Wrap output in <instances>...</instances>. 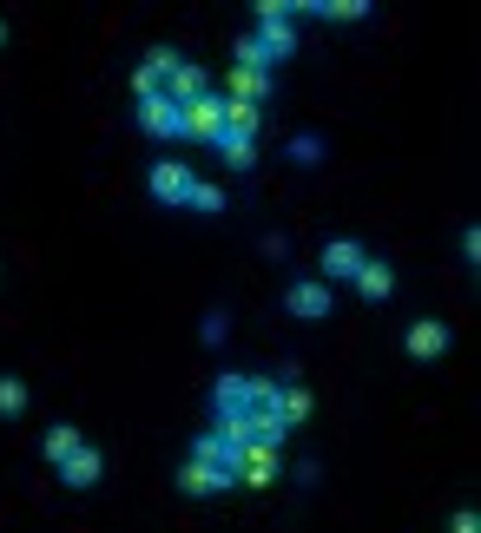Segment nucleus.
Returning a JSON list of instances; mask_svg holds the SVG:
<instances>
[{
	"instance_id": "1",
	"label": "nucleus",
	"mask_w": 481,
	"mask_h": 533,
	"mask_svg": "<svg viewBox=\"0 0 481 533\" xmlns=\"http://www.w3.org/2000/svg\"><path fill=\"white\" fill-rule=\"evenodd\" d=\"M257 47L271 53V66L290 60V47H297V27H290L284 0H264V7H257Z\"/></svg>"
},
{
	"instance_id": "2",
	"label": "nucleus",
	"mask_w": 481,
	"mask_h": 533,
	"mask_svg": "<svg viewBox=\"0 0 481 533\" xmlns=\"http://www.w3.org/2000/svg\"><path fill=\"white\" fill-rule=\"evenodd\" d=\"M218 132H225V93L192 99V106H185V132H178V139H211V145H218Z\"/></svg>"
},
{
	"instance_id": "3",
	"label": "nucleus",
	"mask_w": 481,
	"mask_h": 533,
	"mask_svg": "<svg viewBox=\"0 0 481 533\" xmlns=\"http://www.w3.org/2000/svg\"><path fill=\"white\" fill-rule=\"evenodd\" d=\"M277 455H284V448H264V441H251V448H238L231 474H238L244 487H271V481H277Z\"/></svg>"
},
{
	"instance_id": "4",
	"label": "nucleus",
	"mask_w": 481,
	"mask_h": 533,
	"mask_svg": "<svg viewBox=\"0 0 481 533\" xmlns=\"http://www.w3.org/2000/svg\"><path fill=\"white\" fill-rule=\"evenodd\" d=\"M192 165H178V158H159V165H152V198L159 204H185L192 198Z\"/></svg>"
},
{
	"instance_id": "5",
	"label": "nucleus",
	"mask_w": 481,
	"mask_h": 533,
	"mask_svg": "<svg viewBox=\"0 0 481 533\" xmlns=\"http://www.w3.org/2000/svg\"><path fill=\"white\" fill-rule=\"evenodd\" d=\"M172 66H178V53H172V47H152V53H145V66L132 73V93H139V99H159V93H165V79H172Z\"/></svg>"
},
{
	"instance_id": "6",
	"label": "nucleus",
	"mask_w": 481,
	"mask_h": 533,
	"mask_svg": "<svg viewBox=\"0 0 481 533\" xmlns=\"http://www.w3.org/2000/svg\"><path fill=\"white\" fill-rule=\"evenodd\" d=\"M139 126L152 132V139H178V132H185V112L172 106V99H139Z\"/></svg>"
},
{
	"instance_id": "7",
	"label": "nucleus",
	"mask_w": 481,
	"mask_h": 533,
	"mask_svg": "<svg viewBox=\"0 0 481 533\" xmlns=\"http://www.w3.org/2000/svg\"><path fill=\"white\" fill-rule=\"evenodd\" d=\"M238 481V474L231 468H218V461H185V468H178V487H185V494H218V487H231Z\"/></svg>"
},
{
	"instance_id": "8",
	"label": "nucleus",
	"mask_w": 481,
	"mask_h": 533,
	"mask_svg": "<svg viewBox=\"0 0 481 533\" xmlns=\"http://www.w3.org/2000/svg\"><path fill=\"white\" fill-rule=\"evenodd\" d=\"M264 93H271V73L231 66V79H225V99H231V106H264Z\"/></svg>"
},
{
	"instance_id": "9",
	"label": "nucleus",
	"mask_w": 481,
	"mask_h": 533,
	"mask_svg": "<svg viewBox=\"0 0 481 533\" xmlns=\"http://www.w3.org/2000/svg\"><path fill=\"white\" fill-rule=\"evenodd\" d=\"M205 93H211V86H205V73H198L192 60H178V66H172V79H165V99H172V106L185 112L192 99H205Z\"/></svg>"
},
{
	"instance_id": "10",
	"label": "nucleus",
	"mask_w": 481,
	"mask_h": 533,
	"mask_svg": "<svg viewBox=\"0 0 481 533\" xmlns=\"http://www.w3.org/2000/svg\"><path fill=\"white\" fill-rule=\"evenodd\" d=\"M99 474H106V461H99V448H86V441L60 461V481H73V487H93Z\"/></svg>"
},
{
	"instance_id": "11",
	"label": "nucleus",
	"mask_w": 481,
	"mask_h": 533,
	"mask_svg": "<svg viewBox=\"0 0 481 533\" xmlns=\"http://www.w3.org/2000/svg\"><path fill=\"white\" fill-rule=\"evenodd\" d=\"M290 316H310V323H317V316H330V290H323V283L317 277H310V283H290Z\"/></svg>"
},
{
	"instance_id": "12",
	"label": "nucleus",
	"mask_w": 481,
	"mask_h": 533,
	"mask_svg": "<svg viewBox=\"0 0 481 533\" xmlns=\"http://www.w3.org/2000/svg\"><path fill=\"white\" fill-rule=\"evenodd\" d=\"M363 270V244L337 237V244H323V277H356Z\"/></svg>"
},
{
	"instance_id": "13",
	"label": "nucleus",
	"mask_w": 481,
	"mask_h": 533,
	"mask_svg": "<svg viewBox=\"0 0 481 533\" xmlns=\"http://www.w3.org/2000/svg\"><path fill=\"white\" fill-rule=\"evenodd\" d=\"M356 290H363L369 303H383L389 290H396V270H389V264H376V257H363V270H356Z\"/></svg>"
},
{
	"instance_id": "14",
	"label": "nucleus",
	"mask_w": 481,
	"mask_h": 533,
	"mask_svg": "<svg viewBox=\"0 0 481 533\" xmlns=\"http://www.w3.org/2000/svg\"><path fill=\"white\" fill-rule=\"evenodd\" d=\"M211 402H218V415H238V408H251V376H218Z\"/></svg>"
},
{
	"instance_id": "15",
	"label": "nucleus",
	"mask_w": 481,
	"mask_h": 533,
	"mask_svg": "<svg viewBox=\"0 0 481 533\" xmlns=\"http://www.w3.org/2000/svg\"><path fill=\"white\" fill-rule=\"evenodd\" d=\"M442 349H449V323H416V330H409V356H442Z\"/></svg>"
},
{
	"instance_id": "16",
	"label": "nucleus",
	"mask_w": 481,
	"mask_h": 533,
	"mask_svg": "<svg viewBox=\"0 0 481 533\" xmlns=\"http://www.w3.org/2000/svg\"><path fill=\"white\" fill-rule=\"evenodd\" d=\"M271 408H277V422H284V428H297L310 415V389H297V382H290V389L271 395Z\"/></svg>"
},
{
	"instance_id": "17",
	"label": "nucleus",
	"mask_w": 481,
	"mask_h": 533,
	"mask_svg": "<svg viewBox=\"0 0 481 533\" xmlns=\"http://www.w3.org/2000/svg\"><path fill=\"white\" fill-rule=\"evenodd\" d=\"M218 152H225V165H251L257 139H244V132H218Z\"/></svg>"
},
{
	"instance_id": "18",
	"label": "nucleus",
	"mask_w": 481,
	"mask_h": 533,
	"mask_svg": "<svg viewBox=\"0 0 481 533\" xmlns=\"http://www.w3.org/2000/svg\"><path fill=\"white\" fill-rule=\"evenodd\" d=\"M73 448H80V428H73V422L47 428V455H53V461H66V455H73Z\"/></svg>"
},
{
	"instance_id": "19",
	"label": "nucleus",
	"mask_w": 481,
	"mask_h": 533,
	"mask_svg": "<svg viewBox=\"0 0 481 533\" xmlns=\"http://www.w3.org/2000/svg\"><path fill=\"white\" fill-rule=\"evenodd\" d=\"M198 461H218V468H231V448H225V435L211 428V435H198V448H192Z\"/></svg>"
},
{
	"instance_id": "20",
	"label": "nucleus",
	"mask_w": 481,
	"mask_h": 533,
	"mask_svg": "<svg viewBox=\"0 0 481 533\" xmlns=\"http://www.w3.org/2000/svg\"><path fill=\"white\" fill-rule=\"evenodd\" d=\"M27 408V389H20V376H0V415H20Z\"/></svg>"
},
{
	"instance_id": "21",
	"label": "nucleus",
	"mask_w": 481,
	"mask_h": 533,
	"mask_svg": "<svg viewBox=\"0 0 481 533\" xmlns=\"http://www.w3.org/2000/svg\"><path fill=\"white\" fill-rule=\"evenodd\" d=\"M185 204H192V211H225V191L198 178V185H192V198H185Z\"/></svg>"
},
{
	"instance_id": "22",
	"label": "nucleus",
	"mask_w": 481,
	"mask_h": 533,
	"mask_svg": "<svg viewBox=\"0 0 481 533\" xmlns=\"http://www.w3.org/2000/svg\"><path fill=\"white\" fill-rule=\"evenodd\" d=\"M455 533H481V520H475V514L462 507V514H455Z\"/></svg>"
},
{
	"instance_id": "23",
	"label": "nucleus",
	"mask_w": 481,
	"mask_h": 533,
	"mask_svg": "<svg viewBox=\"0 0 481 533\" xmlns=\"http://www.w3.org/2000/svg\"><path fill=\"white\" fill-rule=\"evenodd\" d=\"M0 40H7V27H0Z\"/></svg>"
}]
</instances>
